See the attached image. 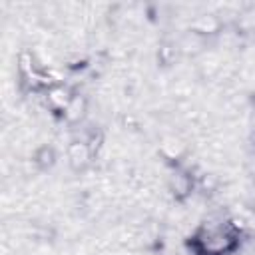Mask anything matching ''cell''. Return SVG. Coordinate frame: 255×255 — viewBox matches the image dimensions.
<instances>
[{"mask_svg":"<svg viewBox=\"0 0 255 255\" xmlns=\"http://www.w3.org/2000/svg\"><path fill=\"white\" fill-rule=\"evenodd\" d=\"M243 241L241 225L227 215H213L201 221L189 235L193 255H233Z\"/></svg>","mask_w":255,"mask_h":255,"instance_id":"cell-1","label":"cell"},{"mask_svg":"<svg viewBox=\"0 0 255 255\" xmlns=\"http://www.w3.org/2000/svg\"><path fill=\"white\" fill-rule=\"evenodd\" d=\"M165 183H167L169 193H171L175 199H179V201L187 199V197L193 193V187H195V179H193L191 171L185 169V167H181V165H173V167L169 169Z\"/></svg>","mask_w":255,"mask_h":255,"instance_id":"cell-2","label":"cell"},{"mask_svg":"<svg viewBox=\"0 0 255 255\" xmlns=\"http://www.w3.org/2000/svg\"><path fill=\"white\" fill-rule=\"evenodd\" d=\"M68 163L74 171H84L94 157V145L90 139H74L66 149Z\"/></svg>","mask_w":255,"mask_h":255,"instance_id":"cell-3","label":"cell"},{"mask_svg":"<svg viewBox=\"0 0 255 255\" xmlns=\"http://www.w3.org/2000/svg\"><path fill=\"white\" fill-rule=\"evenodd\" d=\"M54 161H56V153H54V149H52L50 145H42V147L36 149V153H34V163H36L40 169L52 167Z\"/></svg>","mask_w":255,"mask_h":255,"instance_id":"cell-4","label":"cell"}]
</instances>
